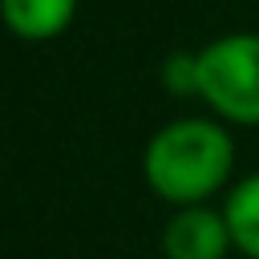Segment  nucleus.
Listing matches in <instances>:
<instances>
[{"label": "nucleus", "instance_id": "f257e3e1", "mask_svg": "<svg viewBox=\"0 0 259 259\" xmlns=\"http://www.w3.org/2000/svg\"><path fill=\"white\" fill-rule=\"evenodd\" d=\"M231 170L235 142L214 117H178L162 125L142 154L146 186L174 206H198L202 198L227 186Z\"/></svg>", "mask_w": 259, "mask_h": 259}, {"label": "nucleus", "instance_id": "f03ea898", "mask_svg": "<svg viewBox=\"0 0 259 259\" xmlns=\"http://www.w3.org/2000/svg\"><path fill=\"white\" fill-rule=\"evenodd\" d=\"M198 97L235 125H259V32H227L198 49Z\"/></svg>", "mask_w": 259, "mask_h": 259}, {"label": "nucleus", "instance_id": "7ed1b4c3", "mask_svg": "<svg viewBox=\"0 0 259 259\" xmlns=\"http://www.w3.org/2000/svg\"><path fill=\"white\" fill-rule=\"evenodd\" d=\"M235 247L227 214L214 206H178L162 227V255L166 259H223Z\"/></svg>", "mask_w": 259, "mask_h": 259}, {"label": "nucleus", "instance_id": "20e7f679", "mask_svg": "<svg viewBox=\"0 0 259 259\" xmlns=\"http://www.w3.org/2000/svg\"><path fill=\"white\" fill-rule=\"evenodd\" d=\"M0 12L20 40H53L73 24L77 0H0Z\"/></svg>", "mask_w": 259, "mask_h": 259}, {"label": "nucleus", "instance_id": "39448f33", "mask_svg": "<svg viewBox=\"0 0 259 259\" xmlns=\"http://www.w3.org/2000/svg\"><path fill=\"white\" fill-rule=\"evenodd\" d=\"M223 214H227L235 251H243L247 259H259V170L231 186Z\"/></svg>", "mask_w": 259, "mask_h": 259}, {"label": "nucleus", "instance_id": "423d86ee", "mask_svg": "<svg viewBox=\"0 0 259 259\" xmlns=\"http://www.w3.org/2000/svg\"><path fill=\"white\" fill-rule=\"evenodd\" d=\"M162 85L178 97H198V53H174L162 65Z\"/></svg>", "mask_w": 259, "mask_h": 259}]
</instances>
